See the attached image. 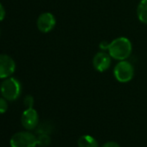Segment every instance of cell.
<instances>
[{"mask_svg": "<svg viewBox=\"0 0 147 147\" xmlns=\"http://www.w3.org/2000/svg\"><path fill=\"white\" fill-rule=\"evenodd\" d=\"M111 65V56L105 52L97 53L93 59V66L95 70L99 72H104L109 68Z\"/></svg>", "mask_w": 147, "mask_h": 147, "instance_id": "ba28073f", "label": "cell"}, {"mask_svg": "<svg viewBox=\"0 0 147 147\" xmlns=\"http://www.w3.org/2000/svg\"><path fill=\"white\" fill-rule=\"evenodd\" d=\"M16 70L15 61L8 55H0V79L11 77Z\"/></svg>", "mask_w": 147, "mask_h": 147, "instance_id": "5b68a950", "label": "cell"}, {"mask_svg": "<svg viewBox=\"0 0 147 147\" xmlns=\"http://www.w3.org/2000/svg\"><path fill=\"white\" fill-rule=\"evenodd\" d=\"M137 15L140 22L147 24V0H141L138 5Z\"/></svg>", "mask_w": 147, "mask_h": 147, "instance_id": "30bf717a", "label": "cell"}, {"mask_svg": "<svg viewBox=\"0 0 147 147\" xmlns=\"http://www.w3.org/2000/svg\"><path fill=\"white\" fill-rule=\"evenodd\" d=\"M108 47H109V43H107V42H102L100 44V48L101 49H108Z\"/></svg>", "mask_w": 147, "mask_h": 147, "instance_id": "e0dca14e", "label": "cell"}, {"mask_svg": "<svg viewBox=\"0 0 147 147\" xmlns=\"http://www.w3.org/2000/svg\"><path fill=\"white\" fill-rule=\"evenodd\" d=\"M0 92L5 99L9 101H14L21 95L22 85L18 79L8 77L5 79L0 86Z\"/></svg>", "mask_w": 147, "mask_h": 147, "instance_id": "7a4b0ae2", "label": "cell"}, {"mask_svg": "<svg viewBox=\"0 0 147 147\" xmlns=\"http://www.w3.org/2000/svg\"><path fill=\"white\" fill-rule=\"evenodd\" d=\"M51 138L49 134H39L37 137V145L41 147H47L50 144Z\"/></svg>", "mask_w": 147, "mask_h": 147, "instance_id": "7c38bea8", "label": "cell"}, {"mask_svg": "<svg viewBox=\"0 0 147 147\" xmlns=\"http://www.w3.org/2000/svg\"><path fill=\"white\" fill-rule=\"evenodd\" d=\"M113 75L115 79L122 83L130 82L134 76L133 66L125 60L120 61L113 69Z\"/></svg>", "mask_w": 147, "mask_h": 147, "instance_id": "277c9868", "label": "cell"}, {"mask_svg": "<svg viewBox=\"0 0 147 147\" xmlns=\"http://www.w3.org/2000/svg\"><path fill=\"white\" fill-rule=\"evenodd\" d=\"M78 147H99L97 140L90 135H83L78 139Z\"/></svg>", "mask_w": 147, "mask_h": 147, "instance_id": "9c48e42d", "label": "cell"}, {"mask_svg": "<svg viewBox=\"0 0 147 147\" xmlns=\"http://www.w3.org/2000/svg\"><path fill=\"white\" fill-rule=\"evenodd\" d=\"M10 144L11 147H36L37 137L30 131H19L11 137Z\"/></svg>", "mask_w": 147, "mask_h": 147, "instance_id": "3957f363", "label": "cell"}, {"mask_svg": "<svg viewBox=\"0 0 147 147\" xmlns=\"http://www.w3.org/2000/svg\"><path fill=\"white\" fill-rule=\"evenodd\" d=\"M8 109V102L7 100L4 97H0V113H5Z\"/></svg>", "mask_w": 147, "mask_h": 147, "instance_id": "4fadbf2b", "label": "cell"}, {"mask_svg": "<svg viewBox=\"0 0 147 147\" xmlns=\"http://www.w3.org/2000/svg\"><path fill=\"white\" fill-rule=\"evenodd\" d=\"M24 104L26 107V108H32L34 106V98L31 95H27L25 96L24 100Z\"/></svg>", "mask_w": 147, "mask_h": 147, "instance_id": "5bb4252c", "label": "cell"}, {"mask_svg": "<svg viewBox=\"0 0 147 147\" xmlns=\"http://www.w3.org/2000/svg\"><path fill=\"white\" fill-rule=\"evenodd\" d=\"M102 147H120V145L119 144H117L116 142L109 141V142H107L105 144H103Z\"/></svg>", "mask_w": 147, "mask_h": 147, "instance_id": "2e32d148", "label": "cell"}, {"mask_svg": "<svg viewBox=\"0 0 147 147\" xmlns=\"http://www.w3.org/2000/svg\"><path fill=\"white\" fill-rule=\"evenodd\" d=\"M56 21L53 14L49 12H44L41 14L36 21L37 29L42 33H48L51 31L55 26Z\"/></svg>", "mask_w": 147, "mask_h": 147, "instance_id": "52a82bcc", "label": "cell"}, {"mask_svg": "<svg viewBox=\"0 0 147 147\" xmlns=\"http://www.w3.org/2000/svg\"><path fill=\"white\" fill-rule=\"evenodd\" d=\"M132 50V46L129 39L125 37H118L109 43L108 52L112 58L119 61L127 59Z\"/></svg>", "mask_w": 147, "mask_h": 147, "instance_id": "6da1fadb", "label": "cell"}, {"mask_svg": "<svg viewBox=\"0 0 147 147\" xmlns=\"http://www.w3.org/2000/svg\"><path fill=\"white\" fill-rule=\"evenodd\" d=\"M5 18V9L4 5L0 3V22L3 21Z\"/></svg>", "mask_w": 147, "mask_h": 147, "instance_id": "9a60e30c", "label": "cell"}, {"mask_svg": "<svg viewBox=\"0 0 147 147\" xmlns=\"http://www.w3.org/2000/svg\"><path fill=\"white\" fill-rule=\"evenodd\" d=\"M0 35H1V31H0Z\"/></svg>", "mask_w": 147, "mask_h": 147, "instance_id": "ac0fdd59", "label": "cell"}, {"mask_svg": "<svg viewBox=\"0 0 147 147\" xmlns=\"http://www.w3.org/2000/svg\"><path fill=\"white\" fill-rule=\"evenodd\" d=\"M21 122L23 126L27 130H33L38 126L39 116L37 112L32 108H27L22 114Z\"/></svg>", "mask_w": 147, "mask_h": 147, "instance_id": "8992f818", "label": "cell"}, {"mask_svg": "<svg viewBox=\"0 0 147 147\" xmlns=\"http://www.w3.org/2000/svg\"><path fill=\"white\" fill-rule=\"evenodd\" d=\"M53 129H54V126L50 122L44 121L43 123L38 125L36 132L38 134H49V135L53 131Z\"/></svg>", "mask_w": 147, "mask_h": 147, "instance_id": "8fae6325", "label": "cell"}]
</instances>
